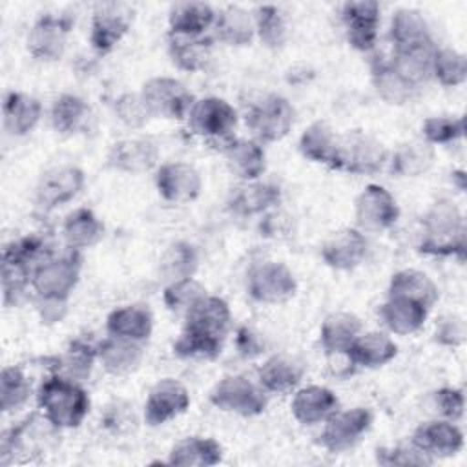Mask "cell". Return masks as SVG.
<instances>
[{
	"label": "cell",
	"mask_w": 467,
	"mask_h": 467,
	"mask_svg": "<svg viewBox=\"0 0 467 467\" xmlns=\"http://www.w3.org/2000/svg\"><path fill=\"white\" fill-rule=\"evenodd\" d=\"M44 418L55 429L78 427L89 412V396L78 381L53 374L42 381L36 392Z\"/></svg>",
	"instance_id": "cell-1"
},
{
	"label": "cell",
	"mask_w": 467,
	"mask_h": 467,
	"mask_svg": "<svg viewBox=\"0 0 467 467\" xmlns=\"http://www.w3.org/2000/svg\"><path fill=\"white\" fill-rule=\"evenodd\" d=\"M465 221L451 201H438L423 217V237L418 250L427 255L465 257Z\"/></svg>",
	"instance_id": "cell-2"
},
{
	"label": "cell",
	"mask_w": 467,
	"mask_h": 467,
	"mask_svg": "<svg viewBox=\"0 0 467 467\" xmlns=\"http://www.w3.org/2000/svg\"><path fill=\"white\" fill-rule=\"evenodd\" d=\"M190 130L208 142H221L223 148L234 139L237 126V111L219 97H202L195 100L188 113Z\"/></svg>",
	"instance_id": "cell-3"
},
{
	"label": "cell",
	"mask_w": 467,
	"mask_h": 467,
	"mask_svg": "<svg viewBox=\"0 0 467 467\" xmlns=\"http://www.w3.org/2000/svg\"><path fill=\"white\" fill-rule=\"evenodd\" d=\"M385 146L365 131H347L339 135V148L334 170H343L356 175L378 173L387 162Z\"/></svg>",
	"instance_id": "cell-4"
},
{
	"label": "cell",
	"mask_w": 467,
	"mask_h": 467,
	"mask_svg": "<svg viewBox=\"0 0 467 467\" xmlns=\"http://www.w3.org/2000/svg\"><path fill=\"white\" fill-rule=\"evenodd\" d=\"M80 277L78 250L67 252L62 257H47L35 266L31 286L38 297L69 299Z\"/></svg>",
	"instance_id": "cell-5"
},
{
	"label": "cell",
	"mask_w": 467,
	"mask_h": 467,
	"mask_svg": "<svg viewBox=\"0 0 467 467\" xmlns=\"http://www.w3.org/2000/svg\"><path fill=\"white\" fill-rule=\"evenodd\" d=\"M140 99L150 117L181 120L188 117L193 95L186 86L173 77H153L142 84Z\"/></svg>",
	"instance_id": "cell-6"
},
{
	"label": "cell",
	"mask_w": 467,
	"mask_h": 467,
	"mask_svg": "<svg viewBox=\"0 0 467 467\" xmlns=\"http://www.w3.org/2000/svg\"><path fill=\"white\" fill-rule=\"evenodd\" d=\"M296 275L285 263L261 261L246 274V292L257 303H285L296 294Z\"/></svg>",
	"instance_id": "cell-7"
},
{
	"label": "cell",
	"mask_w": 467,
	"mask_h": 467,
	"mask_svg": "<svg viewBox=\"0 0 467 467\" xmlns=\"http://www.w3.org/2000/svg\"><path fill=\"white\" fill-rule=\"evenodd\" d=\"M296 120V109L288 99L268 93L250 106L246 122L263 142H277L288 135Z\"/></svg>",
	"instance_id": "cell-8"
},
{
	"label": "cell",
	"mask_w": 467,
	"mask_h": 467,
	"mask_svg": "<svg viewBox=\"0 0 467 467\" xmlns=\"http://www.w3.org/2000/svg\"><path fill=\"white\" fill-rule=\"evenodd\" d=\"M210 403L219 410L237 416H257L266 409L263 389L243 376L223 378L210 392Z\"/></svg>",
	"instance_id": "cell-9"
},
{
	"label": "cell",
	"mask_w": 467,
	"mask_h": 467,
	"mask_svg": "<svg viewBox=\"0 0 467 467\" xmlns=\"http://www.w3.org/2000/svg\"><path fill=\"white\" fill-rule=\"evenodd\" d=\"M133 9L122 2L97 4L91 16L89 42L95 51L109 53L130 31Z\"/></svg>",
	"instance_id": "cell-10"
},
{
	"label": "cell",
	"mask_w": 467,
	"mask_h": 467,
	"mask_svg": "<svg viewBox=\"0 0 467 467\" xmlns=\"http://www.w3.org/2000/svg\"><path fill=\"white\" fill-rule=\"evenodd\" d=\"M354 217L361 232H383L400 219V206L387 188L368 184L356 199Z\"/></svg>",
	"instance_id": "cell-11"
},
{
	"label": "cell",
	"mask_w": 467,
	"mask_h": 467,
	"mask_svg": "<svg viewBox=\"0 0 467 467\" xmlns=\"http://www.w3.org/2000/svg\"><path fill=\"white\" fill-rule=\"evenodd\" d=\"M71 15H42L27 33V51L38 60H58L73 27Z\"/></svg>",
	"instance_id": "cell-12"
},
{
	"label": "cell",
	"mask_w": 467,
	"mask_h": 467,
	"mask_svg": "<svg viewBox=\"0 0 467 467\" xmlns=\"http://www.w3.org/2000/svg\"><path fill=\"white\" fill-rule=\"evenodd\" d=\"M370 423L372 414L365 407L336 410L325 420L321 445L330 452H343L370 429Z\"/></svg>",
	"instance_id": "cell-13"
},
{
	"label": "cell",
	"mask_w": 467,
	"mask_h": 467,
	"mask_svg": "<svg viewBox=\"0 0 467 467\" xmlns=\"http://www.w3.org/2000/svg\"><path fill=\"white\" fill-rule=\"evenodd\" d=\"M86 175L78 166L62 164L42 173L36 184V204L42 210H53L75 199L84 188Z\"/></svg>",
	"instance_id": "cell-14"
},
{
	"label": "cell",
	"mask_w": 467,
	"mask_h": 467,
	"mask_svg": "<svg viewBox=\"0 0 467 467\" xmlns=\"http://www.w3.org/2000/svg\"><path fill=\"white\" fill-rule=\"evenodd\" d=\"M190 407V392L188 389L173 379L164 378L159 379L151 389L144 403V421L151 427L162 425L182 412H186Z\"/></svg>",
	"instance_id": "cell-15"
},
{
	"label": "cell",
	"mask_w": 467,
	"mask_h": 467,
	"mask_svg": "<svg viewBox=\"0 0 467 467\" xmlns=\"http://www.w3.org/2000/svg\"><path fill=\"white\" fill-rule=\"evenodd\" d=\"M155 186L164 201L186 204L201 195L202 179L192 164L175 161L159 166L155 173Z\"/></svg>",
	"instance_id": "cell-16"
},
{
	"label": "cell",
	"mask_w": 467,
	"mask_h": 467,
	"mask_svg": "<svg viewBox=\"0 0 467 467\" xmlns=\"http://www.w3.org/2000/svg\"><path fill=\"white\" fill-rule=\"evenodd\" d=\"M232 319L228 303L219 296H202L184 314L182 330L224 341Z\"/></svg>",
	"instance_id": "cell-17"
},
{
	"label": "cell",
	"mask_w": 467,
	"mask_h": 467,
	"mask_svg": "<svg viewBox=\"0 0 467 467\" xmlns=\"http://www.w3.org/2000/svg\"><path fill=\"white\" fill-rule=\"evenodd\" d=\"M379 4L372 0L347 2L341 9V18L347 31L348 44L358 51H370L378 40Z\"/></svg>",
	"instance_id": "cell-18"
},
{
	"label": "cell",
	"mask_w": 467,
	"mask_h": 467,
	"mask_svg": "<svg viewBox=\"0 0 467 467\" xmlns=\"http://www.w3.org/2000/svg\"><path fill=\"white\" fill-rule=\"evenodd\" d=\"M367 255V239L359 228H341L334 232L321 246L325 265L334 270H352Z\"/></svg>",
	"instance_id": "cell-19"
},
{
	"label": "cell",
	"mask_w": 467,
	"mask_h": 467,
	"mask_svg": "<svg viewBox=\"0 0 467 467\" xmlns=\"http://www.w3.org/2000/svg\"><path fill=\"white\" fill-rule=\"evenodd\" d=\"M412 445L432 456H452L463 447V432L451 420L421 423L412 434Z\"/></svg>",
	"instance_id": "cell-20"
},
{
	"label": "cell",
	"mask_w": 467,
	"mask_h": 467,
	"mask_svg": "<svg viewBox=\"0 0 467 467\" xmlns=\"http://www.w3.org/2000/svg\"><path fill=\"white\" fill-rule=\"evenodd\" d=\"M108 164L124 173L150 171L159 161V150L150 139H122L111 144Z\"/></svg>",
	"instance_id": "cell-21"
},
{
	"label": "cell",
	"mask_w": 467,
	"mask_h": 467,
	"mask_svg": "<svg viewBox=\"0 0 467 467\" xmlns=\"http://www.w3.org/2000/svg\"><path fill=\"white\" fill-rule=\"evenodd\" d=\"M436 51L438 47L432 38L412 46L394 47L390 64L405 80L418 88L421 82L432 77V60Z\"/></svg>",
	"instance_id": "cell-22"
},
{
	"label": "cell",
	"mask_w": 467,
	"mask_h": 467,
	"mask_svg": "<svg viewBox=\"0 0 467 467\" xmlns=\"http://www.w3.org/2000/svg\"><path fill=\"white\" fill-rule=\"evenodd\" d=\"M290 409L301 425L321 423L337 410V396L327 387L308 385L296 392Z\"/></svg>",
	"instance_id": "cell-23"
},
{
	"label": "cell",
	"mask_w": 467,
	"mask_h": 467,
	"mask_svg": "<svg viewBox=\"0 0 467 467\" xmlns=\"http://www.w3.org/2000/svg\"><path fill=\"white\" fill-rule=\"evenodd\" d=\"M305 376V363L296 358V356H288V354H275L272 358H268L259 372V383L265 390L268 392H290L292 389H296L299 385V381Z\"/></svg>",
	"instance_id": "cell-24"
},
{
	"label": "cell",
	"mask_w": 467,
	"mask_h": 467,
	"mask_svg": "<svg viewBox=\"0 0 467 467\" xmlns=\"http://www.w3.org/2000/svg\"><path fill=\"white\" fill-rule=\"evenodd\" d=\"M217 13L204 2H179L170 7L168 26L173 36H202L215 24Z\"/></svg>",
	"instance_id": "cell-25"
},
{
	"label": "cell",
	"mask_w": 467,
	"mask_h": 467,
	"mask_svg": "<svg viewBox=\"0 0 467 467\" xmlns=\"http://www.w3.org/2000/svg\"><path fill=\"white\" fill-rule=\"evenodd\" d=\"M223 153L230 171L243 181L259 179L266 168V155L257 140L232 139L223 148Z\"/></svg>",
	"instance_id": "cell-26"
},
{
	"label": "cell",
	"mask_w": 467,
	"mask_h": 467,
	"mask_svg": "<svg viewBox=\"0 0 467 467\" xmlns=\"http://www.w3.org/2000/svg\"><path fill=\"white\" fill-rule=\"evenodd\" d=\"M379 316L390 332L409 336L423 327L429 308L407 297H387L379 308Z\"/></svg>",
	"instance_id": "cell-27"
},
{
	"label": "cell",
	"mask_w": 467,
	"mask_h": 467,
	"mask_svg": "<svg viewBox=\"0 0 467 467\" xmlns=\"http://www.w3.org/2000/svg\"><path fill=\"white\" fill-rule=\"evenodd\" d=\"M106 330L109 336L142 343L151 336L153 317L146 306L126 305L109 312L106 319Z\"/></svg>",
	"instance_id": "cell-28"
},
{
	"label": "cell",
	"mask_w": 467,
	"mask_h": 467,
	"mask_svg": "<svg viewBox=\"0 0 467 467\" xmlns=\"http://www.w3.org/2000/svg\"><path fill=\"white\" fill-rule=\"evenodd\" d=\"M398 354L396 343L383 332H365L359 334L350 348L347 350V358L352 365L376 368L392 361Z\"/></svg>",
	"instance_id": "cell-29"
},
{
	"label": "cell",
	"mask_w": 467,
	"mask_h": 467,
	"mask_svg": "<svg viewBox=\"0 0 467 467\" xmlns=\"http://www.w3.org/2000/svg\"><path fill=\"white\" fill-rule=\"evenodd\" d=\"M4 124L11 135L22 137L35 130L42 117V104L38 99L22 93L9 91L4 99Z\"/></svg>",
	"instance_id": "cell-30"
},
{
	"label": "cell",
	"mask_w": 467,
	"mask_h": 467,
	"mask_svg": "<svg viewBox=\"0 0 467 467\" xmlns=\"http://www.w3.org/2000/svg\"><path fill=\"white\" fill-rule=\"evenodd\" d=\"M389 297H407L431 310L440 299V288L425 272L405 268L392 274L389 281Z\"/></svg>",
	"instance_id": "cell-31"
},
{
	"label": "cell",
	"mask_w": 467,
	"mask_h": 467,
	"mask_svg": "<svg viewBox=\"0 0 467 467\" xmlns=\"http://www.w3.org/2000/svg\"><path fill=\"white\" fill-rule=\"evenodd\" d=\"M142 356V345L131 339L108 336L102 343L97 345V358L113 376H122L135 370L140 365Z\"/></svg>",
	"instance_id": "cell-32"
},
{
	"label": "cell",
	"mask_w": 467,
	"mask_h": 467,
	"mask_svg": "<svg viewBox=\"0 0 467 467\" xmlns=\"http://www.w3.org/2000/svg\"><path fill=\"white\" fill-rule=\"evenodd\" d=\"M93 113L88 102L73 93L55 99L51 108V124L60 135H77L89 130Z\"/></svg>",
	"instance_id": "cell-33"
},
{
	"label": "cell",
	"mask_w": 467,
	"mask_h": 467,
	"mask_svg": "<svg viewBox=\"0 0 467 467\" xmlns=\"http://www.w3.org/2000/svg\"><path fill=\"white\" fill-rule=\"evenodd\" d=\"M339 148V133L323 120L312 122L299 137V150L303 157L312 162L334 168Z\"/></svg>",
	"instance_id": "cell-34"
},
{
	"label": "cell",
	"mask_w": 467,
	"mask_h": 467,
	"mask_svg": "<svg viewBox=\"0 0 467 467\" xmlns=\"http://www.w3.org/2000/svg\"><path fill=\"white\" fill-rule=\"evenodd\" d=\"M361 334V321L354 314L336 312L330 314L319 330V341L327 354H347L354 339Z\"/></svg>",
	"instance_id": "cell-35"
},
{
	"label": "cell",
	"mask_w": 467,
	"mask_h": 467,
	"mask_svg": "<svg viewBox=\"0 0 467 467\" xmlns=\"http://www.w3.org/2000/svg\"><path fill=\"white\" fill-rule=\"evenodd\" d=\"M370 73H372V84L376 93L387 102L394 106L407 104L414 93L416 86H412L409 80H405L390 62L376 58L370 64Z\"/></svg>",
	"instance_id": "cell-36"
},
{
	"label": "cell",
	"mask_w": 467,
	"mask_h": 467,
	"mask_svg": "<svg viewBox=\"0 0 467 467\" xmlns=\"http://www.w3.org/2000/svg\"><path fill=\"white\" fill-rule=\"evenodd\" d=\"M223 460V447L212 440V438H199L192 436L186 440H181L173 449L170 451L168 463L179 465V467H210Z\"/></svg>",
	"instance_id": "cell-37"
},
{
	"label": "cell",
	"mask_w": 467,
	"mask_h": 467,
	"mask_svg": "<svg viewBox=\"0 0 467 467\" xmlns=\"http://www.w3.org/2000/svg\"><path fill=\"white\" fill-rule=\"evenodd\" d=\"M215 33L228 46H248L255 35L254 15L241 5H226L215 18Z\"/></svg>",
	"instance_id": "cell-38"
},
{
	"label": "cell",
	"mask_w": 467,
	"mask_h": 467,
	"mask_svg": "<svg viewBox=\"0 0 467 467\" xmlns=\"http://www.w3.org/2000/svg\"><path fill=\"white\" fill-rule=\"evenodd\" d=\"M62 232L69 248L82 250L95 246L104 237V224L89 208H77L66 217Z\"/></svg>",
	"instance_id": "cell-39"
},
{
	"label": "cell",
	"mask_w": 467,
	"mask_h": 467,
	"mask_svg": "<svg viewBox=\"0 0 467 467\" xmlns=\"http://www.w3.org/2000/svg\"><path fill=\"white\" fill-rule=\"evenodd\" d=\"M168 53L171 62L184 71H201L212 58V40L204 36H173L170 35Z\"/></svg>",
	"instance_id": "cell-40"
},
{
	"label": "cell",
	"mask_w": 467,
	"mask_h": 467,
	"mask_svg": "<svg viewBox=\"0 0 467 467\" xmlns=\"http://www.w3.org/2000/svg\"><path fill=\"white\" fill-rule=\"evenodd\" d=\"M434 164V148L425 140H410L394 150L390 170L398 177H420Z\"/></svg>",
	"instance_id": "cell-41"
},
{
	"label": "cell",
	"mask_w": 467,
	"mask_h": 467,
	"mask_svg": "<svg viewBox=\"0 0 467 467\" xmlns=\"http://www.w3.org/2000/svg\"><path fill=\"white\" fill-rule=\"evenodd\" d=\"M279 186L270 182H250L234 193L230 206L239 215H255L279 204Z\"/></svg>",
	"instance_id": "cell-42"
},
{
	"label": "cell",
	"mask_w": 467,
	"mask_h": 467,
	"mask_svg": "<svg viewBox=\"0 0 467 467\" xmlns=\"http://www.w3.org/2000/svg\"><path fill=\"white\" fill-rule=\"evenodd\" d=\"M389 33H390V40H392L394 47L412 46V44H420V42L432 38L423 15L420 11L409 9V7L398 9L392 15Z\"/></svg>",
	"instance_id": "cell-43"
},
{
	"label": "cell",
	"mask_w": 467,
	"mask_h": 467,
	"mask_svg": "<svg viewBox=\"0 0 467 467\" xmlns=\"http://www.w3.org/2000/svg\"><path fill=\"white\" fill-rule=\"evenodd\" d=\"M199 265V255L193 244L186 241H177L168 246L161 257V274L168 283L193 277Z\"/></svg>",
	"instance_id": "cell-44"
},
{
	"label": "cell",
	"mask_w": 467,
	"mask_h": 467,
	"mask_svg": "<svg viewBox=\"0 0 467 467\" xmlns=\"http://www.w3.org/2000/svg\"><path fill=\"white\" fill-rule=\"evenodd\" d=\"M254 26L263 46L270 49H279L286 42V36H288L286 20L275 5H270V4L257 5L254 11Z\"/></svg>",
	"instance_id": "cell-45"
},
{
	"label": "cell",
	"mask_w": 467,
	"mask_h": 467,
	"mask_svg": "<svg viewBox=\"0 0 467 467\" xmlns=\"http://www.w3.org/2000/svg\"><path fill=\"white\" fill-rule=\"evenodd\" d=\"M95 358H97V347H91L82 339H75L71 341L66 354L58 358L55 374H60L73 381H82L89 376Z\"/></svg>",
	"instance_id": "cell-46"
},
{
	"label": "cell",
	"mask_w": 467,
	"mask_h": 467,
	"mask_svg": "<svg viewBox=\"0 0 467 467\" xmlns=\"http://www.w3.org/2000/svg\"><path fill=\"white\" fill-rule=\"evenodd\" d=\"M31 394V381L20 367H4L0 374V409L2 412L22 407Z\"/></svg>",
	"instance_id": "cell-47"
},
{
	"label": "cell",
	"mask_w": 467,
	"mask_h": 467,
	"mask_svg": "<svg viewBox=\"0 0 467 467\" xmlns=\"http://www.w3.org/2000/svg\"><path fill=\"white\" fill-rule=\"evenodd\" d=\"M432 77L445 88L463 84L467 77L465 55L451 47L438 49L432 60Z\"/></svg>",
	"instance_id": "cell-48"
},
{
	"label": "cell",
	"mask_w": 467,
	"mask_h": 467,
	"mask_svg": "<svg viewBox=\"0 0 467 467\" xmlns=\"http://www.w3.org/2000/svg\"><path fill=\"white\" fill-rule=\"evenodd\" d=\"M202 296H206V288L199 281H195L193 277H186V279L168 283L164 286V292H162V299H164V305L168 306V310L179 312L182 316Z\"/></svg>",
	"instance_id": "cell-49"
},
{
	"label": "cell",
	"mask_w": 467,
	"mask_h": 467,
	"mask_svg": "<svg viewBox=\"0 0 467 467\" xmlns=\"http://www.w3.org/2000/svg\"><path fill=\"white\" fill-rule=\"evenodd\" d=\"M223 341L206 337L201 334H192L182 330L173 343V352L179 358H195V359H213L221 354Z\"/></svg>",
	"instance_id": "cell-50"
},
{
	"label": "cell",
	"mask_w": 467,
	"mask_h": 467,
	"mask_svg": "<svg viewBox=\"0 0 467 467\" xmlns=\"http://www.w3.org/2000/svg\"><path fill=\"white\" fill-rule=\"evenodd\" d=\"M42 248L44 243L38 235H26L16 241H11L2 252V265L22 266L33 274V263L38 259Z\"/></svg>",
	"instance_id": "cell-51"
},
{
	"label": "cell",
	"mask_w": 467,
	"mask_h": 467,
	"mask_svg": "<svg viewBox=\"0 0 467 467\" xmlns=\"http://www.w3.org/2000/svg\"><path fill=\"white\" fill-rule=\"evenodd\" d=\"M465 124L463 119L458 117H429L421 124V133L425 142L429 144H447L463 137Z\"/></svg>",
	"instance_id": "cell-52"
},
{
	"label": "cell",
	"mask_w": 467,
	"mask_h": 467,
	"mask_svg": "<svg viewBox=\"0 0 467 467\" xmlns=\"http://www.w3.org/2000/svg\"><path fill=\"white\" fill-rule=\"evenodd\" d=\"M376 460L381 465H429V463H432V458L414 445H410V447L398 445V447H389V449H378Z\"/></svg>",
	"instance_id": "cell-53"
},
{
	"label": "cell",
	"mask_w": 467,
	"mask_h": 467,
	"mask_svg": "<svg viewBox=\"0 0 467 467\" xmlns=\"http://www.w3.org/2000/svg\"><path fill=\"white\" fill-rule=\"evenodd\" d=\"M115 115L128 128H140L150 119V113L144 108L140 95L135 93H124L115 100Z\"/></svg>",
	"instance_id": "cell-54"
},
{
	"label": "cell",
	"mask_w": 467,
	"mask_h": 467,
	"mask_svg": "<svg viewBox=\"0 0 467 467\" xmlns=\"http://www.w3.org/2000/svg\"><path fill=\"white\" fill-rule=\"evenodd\" d=\"M434 339L443 347H458L465 341V321L458 316H443L434 330Z\"/></svg>",
	"instance_id": "cell-55"
},
{
	"label": "cell",
	"mask_w": 467,
	"mask_h": 467,
	"mask_svg": "<svg viewBox=\"0 0 467 467\" xmlns=\"http://www.w3.org/2000/svg\"><path fill=\"white\" fill-rule=\"evenodd\" d=\"M434 401L440 412L451 420L456 421L463 416V407H465V398L462 389H452V387H443L434 392Z\"/></svg>",
	"instance_id": "cell-56"
},
{
	"label": "cell",
	"mask_w": 467,
	"mask_h": 467,
	"mask_svg": "<svg viewBox=\"0 0 467 467\" xmlns=\"http://www.w3.org/2000/svg\"><path fill=\"white\" fill-rule=\"evenodd\" d=\"M36 310L40 314L42 323L53 325L60 323L67 312V299H49V297H38Z\"/></svg>",
	"instance_id": "cell-57"
},
{
	"label": "cell",
	"mask_w": 467,
	"mask_h": 467,
	"mask_svg": "<svg viewBox=\"0 0 467 467\" xmlns=\"http://www.w3.org/2000/svg\"><path fill=\"white\" fill-rule=\"evenodd\" d=\"M237 347L243 356H257L263 350L259 337L246 327L237 330Z\"/></svg>",
	"instance_id": "cell-58"
},
{
	"label": "cell",
	"mask_w": 467,
	"mask_h": 467,
	"mask_svg": "<svg viewBox=\"0 0 467 467\" xmlns=\"http://www.w3.org/2000/svg\"><path fill=\"white\" fill-rule=\"evenodd\" d=\"M286 219H288V217L283 219L281 213H270V215H266V217L261 221V235H265V237H277V235H281L283 232L288 230Z\"/></svg>",
	"instance_id": "cell-59"
}]
</instances>
